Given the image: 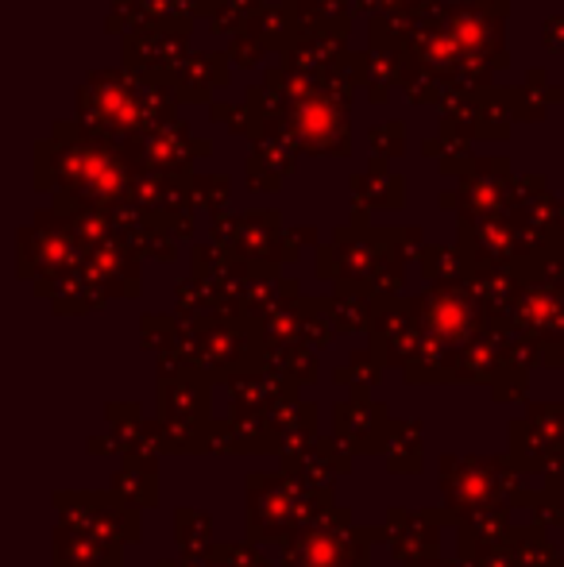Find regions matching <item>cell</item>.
<instances>
[{"label":"cell","instance_id":"6da1fadb","mask_svg":"<svg viewBox=\"0 0 564 567\" xmlns=\"http://www.w3.org/2000/svg\"><path fill=\"white\" fill-rule=\"evenodd\" d=\"M143 163L136 143H121L85 127L78 116L54 120L51 135L35 143V189L54 194V213L132 205Z\"/></svg>","mask_w":564,"mask_h":567},{"label":"cell","instance_id":"7a4b0ae2","mask_svg":"<svg viewBox=\"0 0 564 567\" xmlns=\"http://www.w3.org/2000/svg\"><path fill=\"white\" fill-rule=\"evenodd\" d=\"M267 101H271V124L267 132H279L301 155L317 158H352V113L340 109L321 90V74H298L283 62L264 70Z\"/></svg>","mask_w":564,"mask_h":567},{"label":"cell","instance_id":"3957f363","mask_svg":"<svg viewBox=\"0 0 564 567\" xmlns=\"http://www.w3.org/2000/svg\"><path fill=\"white\" fill-rule=\"evenodd\" d=\"M514 0H452V28H457L460 51V78L452 85H475L488 90L495 70L511 66L506 54V16Z\"/></svg>","mask_w":564,"mask_h":567},{"label":"cell","instance_id":"277c9868","mask_svg":"<svg viewBox=\"0 0 564 567\" xmlns=\"http://www.w3.org/2000/svg\"><path fill=\"white\" fill-rule=\"evenodd\" d=\"M78 120L101 135H113L121 143H136L147 135V116L140 105V90L132 70L105 66L90 70L82 85H78Z\"/></svg>","mask_w":564,"mask_h":567},{"label":"cell","instance_id":"5b68a950","mask_svg":"<svg viewBox=\"0 0 564 567\" xmlns=\"http://www.w3.org/2000/svg\"><path fill=\"white\" fill-rule=\"evenodd\" d=\"M407 16V54L418 66L433 70L444 85L460 78V51L457 28H452V0H414L402 8Z\"/></svg>","mask_w":564,"mask_h":567},{"label":"cell","instance_id":"8992f818","mask_svg":"<svg viewBox=\"0 0 564 567\" xmlns=\"http://www.w3.org/2000/svg\"><path fill=\"white\" fill-rule=\"evenodd\" d=\"M514 174L511 155H480L460 174V220H491L514 213Z\"/></svg>","mask_w":564,"mask_h":567},{"label":"cell","instance_id":"52a82bcc","mask_svg":"<svg viewBox=\"0 0 564 567\" xmlns=\"http://www.w3.org/2000/svg\"><path fill=\"white\" fill-rule=\"evenodd\" d=\"M136 155L143 171L171 174V178H194V163L213 155V143L189 132V124L182 116H174L166 124L151 127L143 140H136Z\"/></svg>","mask_w":564,"mask_h":567},{"label":"cell","instance_id":"ba28073f","mask_svg":"<svg viewBox=\"0 0 564 567\" xmlns=\"http://www.w3.org/2000/svg\"><path fill=\"white\" fill-rule=\"evenodd\" d=\"M197 0H113L105 12L109 35L132 31H194Z\"/></svg>","mask_w":564,"mask_h":567},{"label":"cell","instance_id":"9c48e42d","mask_svg":"<svg viewBox=\"0 0 564 567\" xmlns=\"http://www.w3.org/2000/svg\"><path fill=\"white\" fill-rule=\"evenodd\" d=\"M189 35L194 31H132L121 39V54H124V70L132 74H151V78H171L186 66L189 51Z\"/></svg>","mask_w":564,"mask_h":567},{"label":"cell","instance_id":"30bf717a","mask_svg":"<svg viewBox=\"0 0 564 567\" xmlns=\"http://www.w3.org/2000/svg\"><path fill=\"white\" fill-rule=\"evenodd\" d=\"M298 158H301V151L294 147L286 135L264 132V140L252 143L248 158H244V182H248V189H256V194H275L294 174Z\"/></svg>","mask_w":564,"mask_h":567},{"label":"cell","instance_id":"8fae6325","mask_svg":"<svg viewBox=\"0 0 564 567\" xmlns=\"http://www.w3.org/2000/svg\"><path fill=\"white\" fill-rule=\"evenodd\" d=\"M233 82V59H228V51H194L186 59V66L174 74V90H178V101L182 105H205L209 109L213 93L225 90V85Z\"/></svg>","mask_w":564,"mask_h":567},{"label":"cell","instance_id":"7c38bea8","mask_svg":"<svg viewBox=\"0 0 564 567\" xmlns=\"http://www.w3.org/2000/svg\"><path fill=\"white\" fill-rule=\"evenodd\" d=\"M348 189H352L356 213H363V217H368V209H402L407 205V178L376 155L368 158V171L352 174Z\"/></svg>","mask_w":564,"mask_h":567},{"label":"cell","instance_id":"4fadbf2b","mask_svg":"<svg viewBox=\"0 0 564 567\" xmlns=\"http://www.w3.org/2000/svg\"><path fill=\"white\" fill-rule=\"evenodd\" d=\"M209 120L236 135V140H264L267 124H271V101H267L264 85H252L244 93V101H213L209 105Z\"/></svg>","mask_w":564,"mask_h":567},{"label":"cell","instance_id":"5bb4252c","mask_svg":"<svg viewBox=\"0 0 564 567\" xmlns=\"http://www.w3.org/2000/svg\"><path fill=\"white\" fill-rule=\"evenodd\" d=\"M511 93H514V120H519V124H542V120L550 116V109L564 105V90L553 85L545 66H530L526 82L511 85Z\"/></svg>","mask_w":564,"mask_h":567},{"label":"cell","instance_id":"9a60e30c","mask_svg":"<svg viewBox=\"0 0 564 567\" xmlns=\"http://www.w3.org/2000/svg\"><path fill=\"white\" fill-rule=\"evenodd\" d=\"M422 155L429 163H437L441 174H464L468 166L475 163V140L464 132V127L449 124V120H437V135H429L422 143Z\"/></svg>","mask_w":564,"mask_h":567},{"label":"cell","instance_id":"2e32d148","mask_svg":"<svg viewBox=\"0 0 564 567\" xmlns=\"http://www.w3.org/2000/svg\"><path fill=\"white\" fill-rule=\"evenodd\" d=\"M407 51H379V47L363 51V93H368L371 105L391 101V93L399 90L402 70H407Z\"/></svg>","mask_w":564,"mask_h":567},{"label":"cell","instance_id":"e0dca14e","mask_svg":"<svg viewBox=\"0 0 564 567\" xmlns=\"http://www.w3.org/2000/svg\"><path fill=\"white\" fill-rule=\"evenodd\" d=\"M267 4H271V0H197V16L209 20L213 35L236 39Z\"/></svg>","mask_w":564,"mask_h":567},{"label":"cell","instance_id":"ac0fdd59","mask_svg":"<svg viewBox=\"0 0 564 567\" xmlns=\"http://www.w3.org/2000/svg\"><path fill=\"white\" fill-rule=\"evenodd\" d=\"M399 90L414 109H425V105H441L444 82L433 74V70H425V66H418L414 59H407V70H402V78H399Z\"/></svg>","mask_w":564,"mask_h":567},{"label":"cell","instance_id":"d6986e66","mask_svg":"<svg viewBox=\"0 0 564 567\" xmlns=\"http://www.w3.org/2000/svg\"><path fill=\"white\" fill-rule=\"evenodd\" d=\"M233 202V178L228 174H194V205L197 209H209L213 217L228 209Z\"/></svg>","mask_w":564,"mask_h":567},{"label":"cell","instance_id":"ffe728a7","mask_svg":"<svg viewBox=\"0 0 564 567\" xmlns=\"http://www.w3.org/2000/svg\"><path fill=\"white\" fill-rule=\"evenodd\" d=\"M368 143L371 155L383 158V163H394L407 151V120H383V124L368 127Z\"/></svg>","mask_w":564,"mask_h":567},{"label":"cell","instance_id":"44dd1931","mask_svg":"<svg viewBox=\"0 0 564 567\" xmlns=\"http://www.w3.org/2000/svg\"><path fill=\"white\" fill-rule=\"evenodd\" d=\"M228 59H233V66H240V70H256L259 62H264V47L256 43L252 35H236V39H228Z\"/></svg>","mask_w":564,"mask_h":567},{"label":"cell","instance_id":"7402d4cb","mask_svg":"<svg viewBox=\"0 0 564 567\" xmlns=\"http://www.w3.org/2000/svg\"><path fill=\"white\" fill-rule=\"evenodd\" d=\"M407 4H414V0H356V16H363V20H383V16L402 12Z\"/></svg>","mask_w":564,"mask_h":567},{"label":"cell","instance_id":"603a6c76","mask_svg":"<svg viewBox=\"0 0 564 567\" xmlns=\"http://www.w3.org/2000/svg\"><path fill=\"white\" fill-rule=\"evenodd\" d=\"M542 43H545V51L564 54V12H553L550 20L542 23Z\"/></svg>","mask_w":564,"mask_h":567},{"label":"cell","instance_id":"cb8c5ba5","mask_svg":"<svg viewBox=\"0 0 564 567\" xmlns=\"http://www.w3.org/2000/svg\"><path fill=\"white\" fill-rule=\"evenodd\" d=\"M561 236H564V202H561Z\"/></svg>","mask_w":564,"mask_h":567},{"label":"cell","instance_id":"d4e9b609","mask_svg":"<svg viewBox=\"0 0 564 567\" xmlns=\"http://www.w3.org/2000/svg\"><path fill=\"white\" fill-rule=\"evenodd\" d=\"M286 4H294V0H286Z\"/></svg>","mask_w":564,"mask_h":567}]
</instances>
